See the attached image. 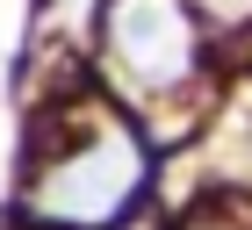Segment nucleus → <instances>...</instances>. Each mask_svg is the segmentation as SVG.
I'll return each mask as SVG.
<instances>
[{
    "instance_id": "f257e3e1",
    "label": "nucleus",
    "mask_w": 252,
    "mask_h": 230,
    "mask_svg": "<svg viewBox=\"0 0 252 230\" xmlns=\"http://www.w3.org/2000/svg\"><path fill=\"white\" fill-rule=\"evenodd\" d=\"M144 187V144L123 122H101L79 151H65L58 166L36 172L29 187V216L51 230H101L130 209V194Z\"/></svg>"
},
{
    "instance_id": "f03ea898",
    "label": "nucleus",
    "mask_w": 252,
    "mask_h": 230,
    "mask_svg": "<svg viewBox=\"0 0 252 230\" xmlns=\"http://www.w3.org/2000/svg\"><path fill=\"white\" fill-rule=\"evenodd\" d=\"M108 65L130 86H180L194 72V22L180 0H116L108 7Z\"/></svg>"
},
{
    "instance_id": "39448f33",
    "label": "nucleus",
    "mask_w": 252,
    "mask_h": 230,
    "mask_svg": "<svg viewBox=\"0 0 252 230\" xmlns=\"http://www.w3.org/2000/svg\"><path fill=\"white\" fill-rule=\"evenodd\" d=\"M130 230H152V223H144V216H137V223H130Z\"/></svg>"
},
{
    "instance_id": "20e7f679",
    "label": "nucleus",
    "mask_w": 252,
    "mask_h": 230,
    "mask_svg": "<svg viewBox=\"0 0 252 230\" xmlns=\"http://www.w3.org/2000/svg\"><path fill=\"white\" fill-rule=\"evenodd\" d=\"M87 7H94V0H58V15H65V22H79Z\"/></svg>"
},
{
    "instance_id": "7ed1b4c3",
    "label": "nucleus",
    "mask_w": 252,
    "mask_h": 230,
    "mask_svg": "<svg viewBox=\"0 0 252 230\" xmlns=\"http://www.w3.org/2000/svg\"><path fill=\"white\" fill-rule=\"evenodd\" d=\"M216 22H252V0H202Z\"/></svg>"
}]
</instances>
